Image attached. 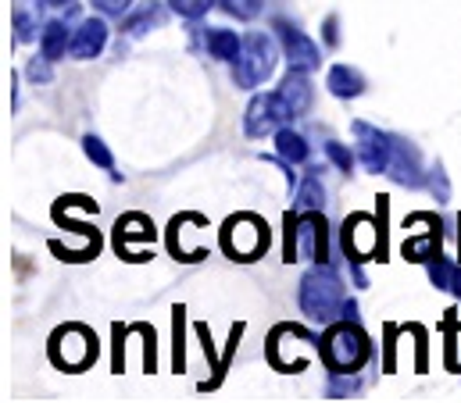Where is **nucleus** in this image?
I'll use <instances>...</instances> for the list:
<instances>
[{"label":"nucleus","mask_w":461,"mask_h":403,"mask_svg":"<svg viewBox=\"0 0 461 403\" xmlns=\"http://www.w3.org/2000/svg\"><path fill=\"white\" fill-rule=\"evenodd\" d=\"M297 300H301V310H304L312 321H333V318H340V310H344V303H347L344 279L322 261V264H315V268L301 279Z\"/></svg>","instance_id":"1"},{"label":"nucleus","mask_w":461,"mask_h":403,"mask_svg":"<svg viewBox=\"0 0 461 403\" xmlns=\"http://www.w3.org/2000/svg\"><path fill=\"white\" fill-rule=\"evenodd\" d=\"M326 218L319 210H304L301 218L286 214V261H315L322 264L330 257V232Z\"/></svg>","instance_id":"2"},{"label":"nucleus","mask_w":461,"mask_h":403,"mask_svg":"<svg viewBox=\"0 0 461 403\" xmlns=\"http://www.w3.org/2000/svg\"><path fill=\"white\" fill-rule=\"evenodd\" d=\"M322 361L333 375H354L368 361V336L357 325H350V318L340 325H330L322 339Z\"/></svg>","instance_id":"3"},{"label":"nucleus","mask_w":461,"mask_h":403,"mask_svg":"<svg viewBox=\"0 0 461 403\" xmlns=\"http://www.w3.org/2000/svg\"><path fill=\"white\" fill-rule=\"evenodd\" d=\"M276 61H279V54H276L272 36L268 32H247L240 58H236V86H243V90L261 86L265 79H272Z\"/></svg>","instance_id":"4"},{"label":"nucleus","mask_w":461,"mask_h":403,"mask_svg":"<svg viewBox=\"0 0 461 403\" xmlns=\"http://www.w3.org/2000/svg\"><path fill=\"white\" fill-rule=\"evenodd\" d=\"M222 250L232 261H258L268 250V225L258 214H232L222 225Z\"/></svg>","instance_id":"5"},{"label":"nucleus","mask_w":461,"mask_h":403,"mask_svg":"<svg viewBox=\"0 0 461 403\" xmlns=\"http://www.w3.org/2000/svg\"><path fill=\"white\" fill-rule=\"evenodd\" d=\"M97 357V336L86 325H65L50 336V361L65 372H79Z\"/></svg>","instance_id":"6"},{"label":"nucleus","mask_w":461,"mask_h":403,"mask_svg":"<svg viewBox=\"0 0 461 403\" xmlns=\"http://www.w3.org/2000/svg\"><path fill=\"white\" fill-rule=\"evenodd\" d=\"M154 236H158V228L147 214H140V210L122 214L115 225V250L129 261H147L150 257L147 246L154 243Z\"/></svg>","instance_id":"7"},{"label":"nucleus","mask_w":461,"mask_h":403,"mask_svg":"<svg viewBox=\"0 0 461 403\" xmlns=\"http://www.w3.org/2000/svg\"><path fill=\"white\" fill-rule=\"evenodd\" d=\"M354 154L357 161L368 168V172H390V161H393V136L379 132L375 125L368 121H354Z\"/></svg>","instance_id":"8"},{"label":"nucleus","mask_w":461,"mask_h":403,"mask_svg":"<svg viewBox=\"0 0 461 403\" xmlns=\"http://www.w3.org/2000/svg\"><path fill=\"white\" fill-rule=\"evenodd\" d=\"M344 250L354 261H372L379 254L383 261V232L375 228L372 214H350L344 221Z\"/></svg>","instance_id":"9"},{"label":"nucleus","mask_w":461,"mask_h":403,"mask_svg":"<svg viewBox=\"0 0 461 403\" xmlns=\"http://www.w3.org/2000/svg\"><path fill=\"white\" fill-rule=\"evenodd\" d=\"M312 101H315V86L308 79V72L301 68H290V76L279 83L276 90V103L283 111V121H294V118H304L312 111Z\"/></svg>","instance_id":"10"},{"label":"nucleus","mask_w":461,"mask_h":403,"mask_svg":"<svg viewBox=\"0 0 461 403\" xmlns=\"http://www.w3.org/2000/svg\"><path fill=\"white\" fill-rule=\"evenodd\" d=\"M204 232H208V221L201 214H179L168 225V250L179 261H201V257H208V246H201V243L194 246L190 239L194 236H204Z\"/></svg>","instance_id":"11"},{"label":"nucleus","mask_w":461,"mask_h":403,"mask_svg":"<svg viewBox=\"0 0 461 403\" xmlns=\"http://www.w3.org/2000/svg\"><path fill=\"white\" fill-rule=\"evenodd\" d=\"M276 32H279V43H283V54L290 61V68H301V72H315L322 65L319 58V47L308 32H301L297 25L290 22H276Z\"/></svg>","instance_id":"12"},{"label":"nucleus","mask_w":461,"mask_h":403,"mask_svg":"<svg viewBox=\"0 0 461 403\" xmlns=\"http://www.w3.org/2000/svg\"><path fill=\"white\" fill-rule=\"evenodd\" d=\"M279 121H283V111L276 103V94H258L247 103V114H243V132L250 139H265L272 132H279Z\"/></svg>","instance_id":"13"},{"label":"nucleus","mask_w":461,"mask_h":403,"mask_svg":"<svg viewBox=\"0 0 461 403\" xmlns=\"http://www.w3.org/2000/svg\"><path fill=\"white\" fill-rule=\"evenodd\" d=\"M104 47H108V22H104V18H83V22L72 29L68 58H76V61H94V58H101Z\"/></svg>","instance_id":"14"},{"label":"nucleus","mask_w":461,"mask_h":403,"mask_svg":"<svg viewBox=\"0 0 461 403\" xmlns=\"http://www.w3.org/2000/svg\"><path fill=\"white\" fill-rule=\"evenodd\" d=\"M165 18H168V7H165L161 0H143L140 7H132V11L122 18V36H125V40H140V36H147L150 29H161Z\"/></svg>","instance_id":"15"},{"label":"nucleus","mask_w":461,"mask_h":403,"mask_svg":"<svg viewBox=\"0 0 461 403\" xmlns=\"http://www.w3.org/2000/svg\"><path fill=\"white\" fill-rule=\"evenodd\" d=\"M390 175L404 186H422V165H419V150L411 143L393 139V161H390Z\"/></svg>","instance_id":"16"},{"label":"nucleus","mask_w":461,"mask_h":403,"mask_svg":"<svg viewBox=\"0 0 461 403\" xmlns=\"http://www.w3.org/2000/svg\"><path fill=\"white\" fill-rule=\"evenodd\" d=\"M326 90H330L333 97H340V101L361 97V94H365V76H361L357 68H350V65H333V68L326 72Z\"/></svg>","instance_id":"17"},{"label":"nucleus","mask_w":461,"mask_h":403,"mask_svg":"<svg viewBox=\"0 0 461 403\" xmlns=\"http://www.w3.org/2000/svg\"><path fill=\"white\" fill-rule=\"evenodd\" d=\"M68 43H72V29L65 18H50L43 29H40V54H47L50 61L65 58L68 54Z\"/></svg>","instance_id":"18"},{"label":"nucleus","mask_w":461,"mask_h":403,"mask_svg":"<svg viewBox=\"0 0 461 403\" xmlns=\"http://www.w3.org/2000/svg\"><path fill=\"white\" fill-rule=\"evenodd\" d=\"M401 254L408 261H433L440 254V221L433 228H426V232H408Z\"/></svg>","instance_id":"19"},{"label":"nucleus","mask_w":461,"mask_h":403,"mask_svg":"<svg viewBox=\"0 0 461 403\" xmlns=\"http://www.w3.org/2000/svg\"><path fill=\"white\" fill-rule=\"evenodd\" d=\"M11 22H14V40H18V43L36 40L40 4H36V0H14V7H11Z\"/></svg>","instance_id":"20"},{"label":"nucleus","mask_w":461,"mask_h":403,"mask_svg":"<svg viewBox=\"0 0 461 403\" xmlns=\"http://www.w3.org/2000/svg\"><path fill=\"white\" fill-rule=\"evenodd\" d=\"M204 47L215 61H236L240 58V47H243V36H236L232 29H208L204 32Z\"/></svg>","instance_id":"21"},{"label":"nucleus","mask_w":461,"mask_h":403,"mask_svg":"<svg viewBox=\"0 0 461 403\" xmlns=\"http://www.w3.org/2000/svg\"><path fill=\"white\" fill-rule=\"evenodd\" d=\"M276 154H279L286 165H304L312 150H308V139H304L297 129L286 125V129L276 132Z\"/></svg>","instance_id":"22"},{"label":"nucleus","mask_w":461,"mask_h":403,"mask_svg":"<svg viewBox=\"0 0 461 403\" xmlns=\"http://www.w3.org/2000/svg\"><path fill=\"white\" fill-rule=\"evenodd\" d=\"M429 279H433L437 290H447V293L461 297V264H455V261H447V257L437 254V257L429 261Z\"/></svg>","instance_id":"23"},{"label":"nucleus","mask_w":461,"mask_h":403,"mask_svg":"<svg viewBox=\"0 0 461 403\" xmlns=\"http://www.w3.org/2000/svg\"><path fill=\"white\" fill-rule=\"evenodd\" d=\"M83 154H86L97 168H104V172H112V168H115V157H112L108 143H104L101 136H94V132H90V136H83Z\"/></svg>","instance_id":"24"},{"label":"nucleus","mask_w":461,"mask_h":403,"mask_svg":"<svg viewBox=\"0 0 461 403\" xmlns=\"http://www.w3.org/2000/svg\"><path fill=\"white\" fill-rule=\"evenodd\" d=\"M322 201H326V190H322L319 175H308L304 186H301V193H297V207H301V210H319Z\"/></svg>","instance_id":"25"},{"label":"nucleus","mask_w":461,"mask_h":403,"mask_svg":"<svg viewBox=\"0 0 461 403\" xmlns=\"http://www.w3.org/2000/svg\"><path fill=\"white\" fill-rule=\"evenodd\" d=\"M219 4H222V11H230L232 18L250 22V18L261 14V4H265V0H219Z\"/></svg>","instance_id":"26"},{"label":"nucleus","mask_w":461,"mask_h":403,"mask_svg":"<svg viewBox=\"0 0 461 403\" xmlns=\"http://www.w3.org/2000/svg\"><path fill=\"white\" fill-rule=\"evenodd\" d=\"M326 157H330L340 172H350V168H354V161H357V154H354V150H347L344 143H337V139H330V143H326Z\"/></svg>","instance_id":"27"},{"label":"nucleus","mask_w":461,"mask_h":403,"mask_svg":"<svg viewBox=\"0 0 461 403\" xmlns=\"http://www.w3.org/2000/svg\"><path fill=\"white\" fill-rule=\"evenodd\" d=\"M25 76H29L32 83H50V79H54L50 58H47V54H40V58H29V65H25Z\"/></svg>","instance_id":"28"},{"label":"nucleus","mask_w":461,"mask_h":403,"mask_svg":"<svg viewBox=\"0 0 461 403\" xmlns=\"http://www.w3.org/2000/svg\"><path fill=\"white\" fill-rule=\"evenodd\" d=\"M212 4H215V0H168V7H172L176 14H183V18H201V14H208Z\"/></svg>","instance_id":"29"},{"label":"nucleus","mask_w":461,"mask_h":403,"mask_svg":"<svg viewBox=\"0 0 461 403\" xmlns=\"http://www.w3.org/2000/svg\"><path fill=\"white\" fill-rule=\"evenodd\" d=\"M101 14H108V18H122L129 7H132V0H90Z\"/></svg>","instance_id":"30"},{"label":"nucleus","mask_w":461,"mask_h":403,"mask_svg":"<svg viewBox=\"0 0 461 403\" xmlns=\"http://www.w3.org/2000/svg\"><path fill=\"white\" fill-rule=\"evenodd\" d=\"M326 43H330V47H337V43H340V32H337V14H330V18H326Z\"/></svg>","instance_id":"31"},{"label":"nucleus","mask_w":461,"mask_h":403,"mask_svg":"<svg viewBox=\"0 0 461 403\" xmlns=\"http://www.w3.org/2000/svg\"><path fill=\"white\" fill-rule=\"evenodd\" d=\"M47 4H54V7H61V4H65V7H72V0H47Z\"/></svg>","instance_id":"32"}]
</instances>
